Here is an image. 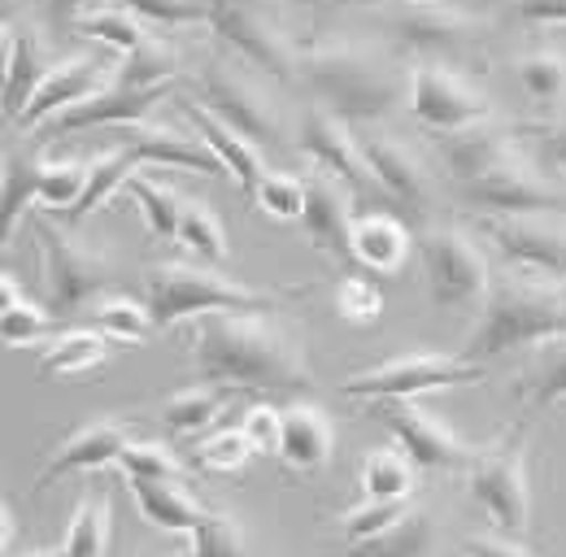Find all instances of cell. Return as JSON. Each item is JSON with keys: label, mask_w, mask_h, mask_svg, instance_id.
Instances as JSON below:
<instances>
[{"label": "cell", "mask_w": 566, "mask_h": 557, "mask_svg": "<svg viewBox=\"0 0 566 557\" xmlns=\"http://www.w3.org/2000/svg\"><path fill=\"white\" fill-rule=\"evenodd\" d=\"M197 101L218 114L227 127H235L244 139L253 144H283V118L275 109V101L249 83L244 74L227 70L222 62H210V66L197 74Z\"/></svg>", "instance_id": "13"}, {"label": "cell", "mask_w": 566, "mask_h": 557, "mask_svg": "<svg viewBox=\"0 0 566 557\" xmlns=\"http://www.w3.org/2000/svg\"><path fill=\"white\" fill-rule=\"evenodd\" d=\"M310 179V192H305V218H301V231L305 240L345 262V266H357V253H354V213H349V192L332 179V175H305Z\"/></svg>", "instance_id": "19"}, {"label": "cell", "mask_w": 566, "mask_h": 557, "mask_svg": "<svg viewBox=\"0 0 566 557\" xmlns=\"http://www.w3.org/2000/svg\"><path fill=\"white\" fill-rule=\"evenodd\" d=\"M132 496L140 505V514L157 527V532H179V536H197L201 518L210 505H201L197 496H188L184 484H166V480H127Z\"/></svg>", "instance_id": "28"}, {"label": "cell", "mask_w": 566, "mask_h": 557, "mask_svg": "<svg viewBox=\"0 0 566 557\" xmlns=\"http://www.w3.org/2000/svg\"><path fill=\"white\" fill-rule=\"evenodd\" d=\"M518 136L532 139L536 166L545 170L549 183H566V123H527Z\"/></svg>", "instance_id": "52"}, {"label": "cell", "mask_w": 566, "mask_h": 557, "mask_svg": "<svg viewBox=\"0 0 566 557\" xmlns=\"http://www.w3.org/2000/svg\"><path fill=\"white\" fill-rule=\"evenodd\" d=\"M105 87H109V66L101 57H62V62H53L49 74L40 78V87H35L27 114L18 118V127L22 132H35V127L53 123L57 114L83 105L87 96H96Z\"/></svg>", "instance_id": "18"}, {"label": "cell", "mask_w": 566, "mask_h": 557, "mask_svg": "<svg viewBox=\"0 0 566 557\" xmlns=\"http://www.w3.org/2000/svg\"><path fill=\"white\" fill-rule=\"evenodd\" d=\"M87 314L96 318V327H101L109 340H123V345H144L148 332L157 327V323H153V309L140 305V301H132V296H101Z\"/></svg>", "instance_id": "43"}, {"label": "cell", "mask_w": 566, "mask_h": 557, "mask_svg": "<svg viewBox=\"0 0 566 557\" xmlns=\"http://www.w3.org/2000/svg\"><path fill=\"white\" fill-rule=\"evenodd\" d=\"M123 471H127V480H166V484H192V471L175 458V449L170 444H161V440H132L127 449H123V462H118Z\"/></svg>", "instance_id": "44"}, {"label": "cell", "mask_w": 566, "mask_h": 557, "mask_svg": "<svg viewBox=\"0 0 566 557\" xmlns=\"http://www.w3.org/2000/svg\"><path fill=\"white\" fill-rule=\"evenodd\" d=\"M40 170H44V157H35L31 148H4V166H0V222H4V240H13L18 222L27 218V209L40 201Z\"/></svg>", "instance_id": "29"}, {"label": "cell", "mask_w": 566, "mask_h": 557, "mask_svg": "<svg viewBox=\"0 0 566 557\" xmlns=\"http://www.w3.org/2000/svg\"><path fill=\"white\" fill-rule=\"evenodd\" d=\"M101 4H118V9L136 13L144 22H157V27L210 22V0H101Z\"/></svg>", "instance_id": "50"}, {"label": "cell", "mask_w": 566, "mask_h": 557, "mask_svg": "<svg viewBox=\"0 0 566 557\" xmlns=\"http://www.w3.org/2000/svg\"><path fill=\"white\" fill-rule=\"evenodd\" d=\"M179 244H184V249H192V258H201L206 266H222V262H231L227 227H222V218L213 213L210 201H201V197H184Z\"/></svg>", "instance_id": "36"}, {"label": "cell", "mask_w": 566, "mask_h": 557, "mask_svg": "<svg viewBox=\"0 0 566 557\" xmlns=\"http://www.w3.org/2000/svg\"><path fill=\"white\" fill-rule=\"evenodd\" d=\"M296 148L323 170L332 175L349 197H366V188L375 183L366 157H361V139L349 136V127L340 118H332L327 109L310 105L301 114V127H296Z\"/></svg>", "instance_id": "16"}, {"label": "cell", "mask_w": 566, "mask_h": 557, "mask_svg": "<svg viewBox=\"0 0 566 557\" xmlns=\"http://www.w3.org/2000/svg\"><path fill=\"white\" fill-rule=\"evenodd\" d=\"M410 509H415L410 496H392V501H370V496H366L357 509H349V514L340 518V536H345V545L370 540V536L388 532L392 523H401Z\"/></svg>", "instance_id": "47"}, {"label": "cell", "mask_w": 566, "mask_h": 557, "mask_svg": "<svg viewBox=\"0 0 566 557\" xmlns=\"http://www.w3.org/2000/svg\"><path fill=\"white\" fill-rule=\"evenodd\" d=\"M493 0H467V9H489Z\"/></svg>", "instance_id": "60"}, {"label": "cell", "mask_w": 566, "mask_h": 557, "mask_svg": "<svg viewBox=\"0 0 566 557\" xmlns=\"http://www.w3.org/2000/svg\"><path fill=\"white\" fill-rule=\"evenodd\" d=\"M305 4H318V9H336V4H345V0H305Z\"/></svg>", "instance_id": "59"}, {"label": "cell", "mask_w": 566, "mask_h": 557, "mask_svg": "<svg viewBox=\"0 0 566 557\" xmlns=\"http://www.w3.org/2000/svg\"><path fill=\"white\" fill-rule=\"evenodd\" d=\"M105 357H109L105 332H66L62 340L44 348L40 375H87V370L105 366Z\"/></svg>", "instance_id": "40"}, {"label": "cell", "mask_w": 566, "mask_h": 557, "mask_svg": "<svg viewBox=\"0 0 566 557\" xmlns=\"http://www.w3.org/2000/svg\"><path fill=\"white\" fill-rule=\"evenodd\" d=\"M78 35H92L96 44H105V49H114L118 57H127V53H136L144 40V27L136 13H127V9H118V4H96V9H83V18H78Z\"/></svg>", "instance_id": "41"}, {"label": "cell", "mask_w": 566, "mask_h": 557, "mask_svg": "<svg viewBox=\"0 0 566 557\" xmlns=\"http://www.w3.org/2000/svg\"><path fill=\"white\" fill-rule=\"evenodd\" d=\"M170 96V87H148V92H132L109 83L105 92L87 96L83 105H74L66 114H57L53 123H44V139H62L87 127H127V123H144L153 114V105H161Z\"/></svg>", "instance_id": "21"}, {"label": "cell", "mask_w": 566, "mask_h": 557, "mask_svg": "<svg viewBox=\"0 0 566 557\" xmlns=\"http://www.w3.org/2000/svg\"><path fill=\"white\" fill-rule=\"evenodd\" d=\"M305 192H310L305 175L266 170V179L258 188V206H262V213H271L275 222H301L305 218Z\"/></svg>", "instance_id": "48"}, {"label": "cell", "mask_w": 566, "mask_h": 557, "mask_svg": "<svg viewBox=\"0 0 566 557\" xmlns=\"http://www.w3.org/2000/svg\"><path fill=\"white\" fill-rule=\"evenodd\" d=\"M480 235L501 253V262L527 283H566V227L545 218H484Z\"/></svg>", "instance_id": "10"}, {"label": "cell", "mask_w": 566, "mask_h": 557, "mask_svg": "<svg viewBox=\"0 0 566 557\" xmlns=\"http://www.w3.org/2000/svg\"><path fill=\"white\" fill-rule=\"evenodd\" d=\"M140 166H144L140 157H136L132 148H123V144L96 153V157L87 161V188H83V197L66 209V222L74 227V222H83L87 213H96L114 192H123V188L132 183V175H136Z\"/></svg>", "instance_id": "30"}, {"label": "cell", "mask_w": 566, "mask_h": 557, "mask_svg": "<svg viewBox=\"0 0 566 557\" xmlns=\"http://www.w3.org/2000/svg\"><path fill=\"white\" fill-rule=\"evenodd\" d=\"M127 192L136 197V206L144 213V227L148 235L157 240H179V218H184V197L170 188V183H157V179H144V175H132Z\"/></svg>", "instance_id": "42"}, {"label": "cell", "mask_w": 566, "mask_h": 557, "mask_svg": "<svg viewBox=\"0 0 566 557\" xmlns=\"http://www.w3.org/2000/svg\"><path fill=\"white\" fill-rule=\"evenodd\" d=\"M144 287L157 332H170L179 323H201L210 314H280L275 292H258L197 262H161L144 275Z\"/></svg>", "instance_id": "4"}, {"label": "cell", "mask_w": 566, "mask_h": 557, "mask_svg": "<svg viewBox=\"0 0 566 557\" xmlns=\"http://www.w3.org/2000/svg\"><path fill=\"white\" fill-rule=\"evenodd\" d=\"M510 18L523 27H566V0H514Z\"/></svg>", "instance_id": "54"}, {"label": "cell", "mask_w": 566, "mask_h": 557, "mask_svg": "<svg viewBox=\"0 0 566 557\" xmlns=\"http://www.w3.org/2000/svg\"><path fill=\"white\" fill-rule=\"evenodd\" d=\"M35 244H40V262H44V305L53 309L57 323L92 309L109 292L114 266H109L105 249L78 240L71 227H57V222L40 218L35 222Z\"/></svg>", "instance_id": "5"}, {"label": "cell", "mask_w": 566, "mask_h": 557, "mask_svg": "<svg viewBox=\"0 0 566 557\" xmlns=\"http://www.w3.org/2000/svg\"><path fill=\"white\" fill-rule=\"evenodd\" d=\"M467 492L489 514L496 532L527 536L532 527V484H527V418L510 427L496 444L475 449L467 466Z\"/></svg>", "instance_id": "6"}, {"label": "cell", "mask_w": 566, "mask_h": 557, "mask_svg": "<svg viewBox=\"0 0 566 557\" xmlns=\"http://www.w3.org/2000/svg\"><path fill=\"white\" fill-rule=\"evenodd\" d=\"M332 305H336V314L349 323V327H375L379 323V314H384V292L370 283V278H340L336 283V292H332Z\"/></svg>", "instance_id": "49"}, {"label": "cell", "mask_w": 566, "mask_h": 557, "mask_svg": "<svg viewBox=\"0 0 566 557\" xmlns=\"http://www.w3.org/2000/svg\"><path fill=\"white\" fill-rule=\"evenodd\" d=\"M240 427H244V435H249L253 453H280V444H283V410L266 406V401H258V406H249V410H244Z\"/></svg>", "instance_id": "53"}, {"label": "cell", "mask_w": 566, "mask_h": 557, "mask_svg": "<svg viewBox=\"0 0 566 557\" xmlns=\"http://www.w3.org/2000/svg\"><path fill=\"white\" fill-rule=\"evenodd\" d=\"M440 545V523L427 509H410L401 523H392L388 532L349 545V557H431Z\"/></svg>", "instance_id": "31"}, {"label": "cell", "mask_w": 566, "mask_h": 557, "mask_svg": "<svg viewBox=\"0 0 566 557\" xmlns=\"http://www.w3.org/2000/svg\"><path fill=\"white\" fill-rule=\"evenodd\" d=\"M210 31L231 44L244 62H253L258 70H266L271 78H292L296 74V53L271 27V18L262 13V4L249 0H210Z\"/></svg>", "instance_id": "15"}, {"label": "cell", "mask_w": 566, "mask_h": 557, "mask_svg": "<svg viewBox=\"0 0 566 557\" xmlns=\"http://www.w3.org/2000/svg\"><path fill=\"white\" fill-rule=\"evenodd\" d=\"M375 418L419 471H467L475 458V449L462 444L458 431L440 414H431L423 401H375Z\"/></svg>", "instance_id": "9"}, {"label": "cell", "mask_w": 566, "mask_h": 557, "mask_svg": "<svg viewBox=\"0 0 566 557\" xmlns=\"http://www.w3.org/2000/svg\"><path fill=\"white\" fill-rule=\"evenodd\" d=\"M253 458V444L244 435V427H227V431H213L197 444V462L206 471H222V475H235L244 462Z\"/></svg>", "instance_id": "51"}, {"label": "cell", "mask_w": 566, "mask_h": 557, "mask_svg": "<svg viewBox=\"0 0 566 557\" xmlns=\"http://www.w3.org/2000/svg\"><path fill=\"white\" fill-rule=\"evenodd\" d=\"M510 139H514V132L493 123V118L471 123L462 132H444L440 136V166L449 170L453 183H475L510 157Z\"/></svg>", "instance_id": "24"}, {"label": "cell", "mask_w": 566, "mask_h": 557, "mask_svg": "<svg viewBox=\"0 0 566 557\" xmlns=\"http://www.w3.org/2000/svg\"><path fill=\"white\" fill-rule=\"evenodd\" d=\"M188 557H249V540H244L240 518L227 514V509H206Z\"/></svg>", "instance_id": "45"}, {"label": "cell", "mask_w": 566, "mask_h": 557, "mask_svg": "<svg viewBox=\"0 0 566 557\" xmlns=\"http://www.w3.org/2000/svg\"><path fill=\"white\" fill-rule=\"evenodd\" d=\"M53 327H57V318H53L49 305H31L22 296V287L13 283V275L0 278V336H4V345H40Z\"/></svg>", "instance_id": "35"}, {"label": "cell", "mask_w": 566, "mask_h": 557, "mask_svg": "<svg viewBox=\"0 0 566 557\" xmlns=\"http://www.w3.org/2000/svg\"><path fill=\"white\" fill-rule=\"evenodd\" d=\"M175 74H179L175 49L148 35L136 53L118 57L114 83H118V87H132V92H148V87H175Z\"/></svg>", "instance_id": "38"}, {"label": "cell", "mask_w": 566, "mask_h": 557, "mask_svg": "<svg viewBox=\"0 0 566 557\" xmlns=\"http://www.w3.org/2000/svg\"><path fill=\"white\" fill-rule=\"evenodd\" d=\"M518 392H523V410L527 414H541L549 406H563L566 401V336L563 340H549V345H536L532 366L518 375Z\"/></svg>", "instance_id": "33"}, {"label": "cell", "mask_w": 566, "mask_h": 557, "mask_svg": "<svg viewBox=\"0 0 566 557\" xmlns=\"http://www.w3.org/2000/svg\"><path fill=\"white\" fill-rule=\"evenodd\" d=\"M514 78L527 101L536 105H563L566 101V57L558 49H532L514 62Z\"/></svg>", "instance_id": "39"}, {"label": "cell", "mask_w": 566, "mask_h": 557, "mask_svg": "<svg viewBox=\"0 0 566 557\" xmlns=\"http://www.w3.org/2000/svg\"><path fill=\"white\" fill-rule=\"evenodd\" d=\"M53 62H44L40 40L27 27L4 22V78H0V96H4V118L18 123L40 87V78L49 74Z\"/></svg>", "instance_id": "27"}, {"label": "cell", "mask_w": 566, "mask_h": 557, "mask_svg": "<svg viewBox=\"0 0 566 557\" xmlns=\"http://www.w3.org/2000/svg\"><path fill=\"white\" fill-rule=\"evenodd\" d=\"M231 397L235 388H222V383H188L161 401V422L175 435H197L231 406Z\"/></svg>", "instance_id": "32"}, {"label": "cell", "mask_w": 566, "mask_h": 557, "mask_svg": "<svg viewBox=\"0 0 566 557\" xmlns=\"http://www.w3.org/2000/svg\"><path fill=\"white\" fill-rule=\"evenodd\" d=\"M406 101H410V114L431 127L436 136L444 132H462L471 123H484L493 118V101L462 74H453L440 62H419L410 70V87H406Z\"/></svg>", "instance_id": "12"}, {"label": "cell", "mask_w": 566, "mask_h": 557, "mask_svg": "<svg viewBox=\"0 0 566 557\" xmlns=\"http://www.w3.org/2000/svg\"><path fill=\"white\" fill-rule=\"evenodd\" d=\"M419 258L427 271V296L436 309L462 314L489 301L493 278H489V262L480 253V244L453 227H436L419 235Z\"/></svg>", "instance_id": "8"}, {"label": "cell", "mask_w": 566, "mask_h": 557, "mask_svg": "<svg viewBox=\"0 0 566 557\" xmlns=\"http://www.w3.org/2000/svg\"><path fill=\"white\" fill-rule=\"evenodd\" d=\"M118 144L132 148L144 166H170V170H192V175H210V179L227 175V166L201 144V136H184V132L153 123V118L118 127Z\"/></svg>", "instance_id": "20"}, {"label": "cell", "mask_w": 566, "mask_h": 557, "mask_svg": "<svg viewBox=\"0 0 566 557\" xmlns=\"http://www.w3.org/2000/svg\"><path fill=\"white\" fill-rule=\"evenodd\" d=\"M467 206L480 209L484 218H532V213H558L566 209V197L532 166L505 157L496 170H489L475 183H462Z\"/></svg>", "instance_id": "14"}, {"label": "cell", "mask_w": 566, "mask_h": 557, "mask_svg": "<svg viewBox=\"0 0 566 557\" xmlns=\"http://www.w3.org/2000/svg\"><path fill=\"white\" fill-rule=\"evenodd\" d=\"M379 4H392V9H427V4H449V0H379Z\"/></svg>", "instance_id": "57"}, {"label": "cell", "mask_w": 566, "mask_h": 557, "mask_svg": "<svg viewBox=\"0 0 566 557\" xmlns=\"http://www.w3.org/2000/svg\"><path fill=\"white\" fill-rule=\"evenodd\" d=\"M136 440V418H87L83 427H74L71 435L57 444V453L49 458V466L40 471V480L31 492L49 487L62 475H87V471H105L114 462H123V449Z\"/></svg>", "instance_id": "17"}, {"label": "cell", "mask_w": 566, "mask_h": 557, "mask_svg": "<svg viewBox=\"0 0 566 557\" xmlns=\"http://www.w3.org/2000/svg\"><path fill=\"white\" fill-rule=\"evenodd\" d=\"M296 78L318 109L345 127H366L401 105V78L388 62L357 44H318L296 53Z\"/></svg>", "instance_id": "2"}, {"label": "cell", "mask_w": 566, "mask_h": 557, "mask_svg": "<svg viewBox=\"0 0 566 557\" xmlns=\"http://www.w3.org/2000/svg\"><path fill=\"white\" fill-rule=\"evenodd\" d=\"M415 235H410V222H401L397 213H361L354 222V253L357 266L370 271V275H397L410 253H415Z\"/></svg>", "instance_id": "26"}, {"label": "cell", "mask_w": 566, "mask_h": 557, "mask_svg": "<svg viewBox=\"0 0 566 557\" xmlns=\"http://www.w3.org/2000/svg\"><path fill=\"white\" fill-rule=\"evenodd\" d=\"M109 532H114L109 492H92L74 505V518L66 527V540L57 545V557H105L109 554Z\"/></svg>", "instance_id": "34"}, {"label": "cell", "mask_w": 566, "mask_h": 557, "mask_svg": "<svg viewBox=\"0 0 566 557\" xmlns=\"http://www.w3.org/2000/svg\"><path fill=\"white\" fill-rule=\"evenodd\" d=\"M401 49L419 53L423 62H467L480 40H484V27L462 13V9H449V4H427V9H392L384 22H379Z\"/></svg>", "instance_id": "11"}, {"label": "cell", "mask_w": 566, "mask_h": 557, "mask_svg": "<svg viewBox=\"0 0 566 557\" xmlns=\"http://www.w3.org/2000/svg\"><path fill=\"white\" fill-rule=\"evenodd\" d=\"M566 336V292L549 283L510 278L496 283L489 301L480 305V327L467 340V361H493L514 348L549 345Z\"/></svg>", "instance_id": "3"}, {"label": "cell", "mask_w": 566, "mask_h": 557, "mask_svg": "<svg viewBox=\"0 0 566 557\" xmlns=\"http://www.w3.org/2000/svg\"><path fill=\"white\" fill-rule=\"evenodd\" d=\"M249 4H262V0H249Z\"/></svg>", "instance_id": "62"}, {"label": "cell", "mask_w": 566, "mask_h": 557, "mask_svg": "<svg viewBox=\"0 0 566 557\" xmlns=\"http://www.w3.org/2000/svg\"><path fill=\"white\" fill-rule=\"evenodd\" d=\"M13 557V554H9ZM18 557H57V549H53V554H18Z\"/></svg>", "instance_id": "61"}, {"label": "cell", "mask_w": 566, "mask_h": 557, "mask_svg": "<svg viewBox=\"0 0 566 557\" xmlns=\"http://www.w3.org/2000/svg\"><path fill=\"white\" fill-rule=\"evenodd\" d=\"M192 383L235 392H314L301 332L271 314H210L192 332Z\"/></svg>", "instance_id": "1"}, {"label": "cell", "mask_w": 566, "mask_h": 557, "mask_svg": "<svg viewBox=\"0 0 566 557\" xmlns=\"http://www.w3.org/2000/svg\"><path fill=\"white\" fill-rule=\"evenodd\" d=\"M280 458L287 471L314 475L336 458V422L310 401H292L283 410V444Z\"/></svg>", "instance_id": "25"}, {"label": "cell", "mask_w": 566, "mask_h": 557, "mask_svg": "<svg viewBox=\"0 0 566 557\" xmlns=\"http://www.w3.org/2000/svg\"><path fill=\"white\" fill-rule=\"evenodd\" d=\"M0 518H4V554H9V536H13V505L9 501L0 505Z\"/></svg>", "instance_id": "58"}, {"label": "cell", "mask_w": 566, "mask_h": 557, "mask_svg": "<svg viewBox=\"0 0 566 557\" xmlns=\"http://www.w3.org/2000/svg\"><path fill=\"white\" fill-rule=\"evenodd\" d=\"M467 557H536L518 536H505V532H480L467 540Z\"/></svg>", "instance_id": "55"}, {"label": "cell", "mask_w": 566, "mask_h": 557, "mask_svg": "<svg viewBox=\"0 0 566 557\" xmlns=\"http://www.w3.org/2000/svg\"><path fill=\"white\" fill-rule=\"evenodd\" d=\"M484 366L480 361H467V357H453V353H401V357H388L361 375H349L340 383L345 397H366V401H419L427 392H444V388H462V383H484Z\"/></svg>", "instance_id": "7"}, {"label": "cell", "mask_w": 566, "mask_h": 557, "mask_svg": "<svg viewBox=\"0 0 566 557\" xmlns=\"http://www.w3.org/2000/svg\"><path fill=\"white\" fill-rule=\"evenodd\" d=\"M35 9H40V22H44L53 35H71V31H78L83 0H35Z\"/></svg>", "instance_id": "56"}, {"label": "cell", "mask_w": 566, "mask_h": 557, "mask_svg": "<svg viewBox=\"0 0 566 557\" xmlns=\"http://www.w3.org/2000/svg\"><path fill=\"white\" fill-rule=\"evenodd\" d=\"M179 109L188 114V123H192V132L201 136V144L227 166V175L235 179V188H240L249 201H258V188H262V179H266V166H262L258 144L244 139L235 127H227L218 114H210V109H206L201 101H192V96L179 101Z\"/></svg>", "instance_id": "23"}, {"label": "cell", "mask_w": 566, "mask_h": 557, "mask_svg": "<svg viewBox=\"0 0 566 557\" xmlns=\"http://www.w3.org/2000/svg\"><path fill=\"white\" fill-rule=\"evenodd\" d=\"M415 462L401 449H370L357 466V484L370 501H392V496H415Z\"/></svg>", "instance_id": "37"}, {"label": "cell", "mask_w": 566, "mask_h": 557, "mask_svg": "<svg viewBox=\"0 0 566 557\" xmlns=\"http://www.w3.org/2000/svg\"><path fill=\"white\" fill-rule=\"evenodd\" d=\"M87 188V161L83 157H44V170H40V201L53 209H66L83 197Z\"/></svg>", "instance_id": "46"}, {"label": "cell", "mask_w": 566, "mask_h": 557, "mask_svg": "<svg viewBox=\"0 0 566 557\" xmlns=\"http://www.w3.org/2000/svg\"><path fill=\"white\" fill-rule=\"evenodd\" d=\"M361 157L375 175V183L410 213V222L423 218V209L431 206V179H427L423 161L388 136H366L361 139Z\"/></svg>", "instance_id": "22"}]
</instances>
